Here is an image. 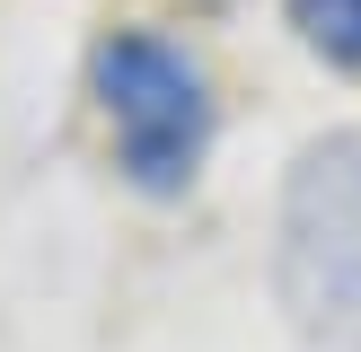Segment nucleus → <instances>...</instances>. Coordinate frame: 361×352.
Returning <instances> with one entry per match:
<instances>
[{
	"mask_svg": "<svg viewBox=\"0 0 361 352\" xmlns=\"http://www.w3.org/2000/svg\"><path fill=\"white\" fill-rule=\"evenodd\" d=\"M291 27L326 70H361V0H291Z\"/></svg>",
	"mask_w": 361,
	"mask_h": 352,
	"instance_id": "obj_3",
	"label": "nucleus"
},
{
	"mask_svg": "<svg viewBox=\"0 0 361 352\" xmlns=\"http://www.w3.org/2000/svg\"><path fill=\"white\" fill-rule=\"evenodd\" d=\"M274 308L300 352H361V123L300 141L282 176Z\"/></svg>",
	"mask_w": 361,
	"mask_h": 352,
	"instance_id": "obj_1",
	"label": "nucleus"
},
{
	"mask_svg": "<svg viewBox=\"0 0 361 352\" xmlns=\"http://www.w3.org/2000/svg\"><path fill=\"white\" fill-rule=\"evenodd\" d=\"M88 97H97L106 132H115V168L133 194L150 203H176V194L203 176L212 132H221V106H212V80L185 44L150 27H115L88 53Z\"/></svg>",
	"mask_w": 361,
	"mask_h": 352,
	"instance_id": "obj_2",
	"label": "nucleus"
}]
</instances>
